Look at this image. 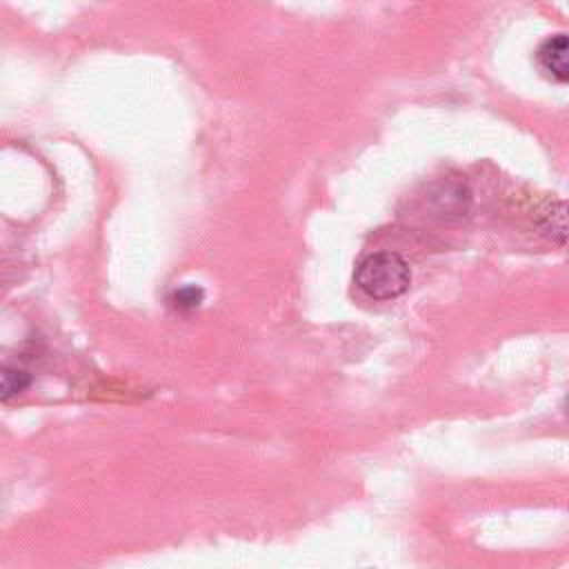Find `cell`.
Returning a JSON list of instances; mask_svg holds the SVG:
<instances>
[{
    "mask_svg": "<svg viewBox=\"0 0 569 569\" xmlns=\"http://www.w3.org/2000/svg\"><path fill=\"white\" fill-rule=\"evenodd\" d=\"M411 271L407 260L393 251H378L367 256L356 271V284L369 298L391 300L409 289Z\"/></svg>",
    "mask_w": 569,
    "mask_h": 569,
    "instance_id": "6da1fadb",
    "label": "cell"
},
{
    "mask_svg": "<svg viewBox=\"0 0 569 569\" xmlns=\"http://www.w3.org/2000/svg\"><path fill=\"white\" fill-rule=\"evenodd\" d=\"M567 36L558 33L549 40H545L538 49V62L542 67V71H547L553 80L558 82H567L569 80V62H567Z\"/></svg>",
    "mask_w": 569,
    "mask_h": 569,
    "instance_id": "7a4b0ae2",
    "label": "cell"
},
{
    "mask_svg": "<svg viewBox=\"0 0 569 569\" xmlns=\"http://www.w3.org/2000/svg\"><path fill=\"white\" fill-rule=\"evenodd\" d=\"M31 385V376L16 367H0V402L11 400L27 391Z\"/></svg>",
    "mask_w": 569,
    "mask_h": 569,
    "instance_id": "3957f363",
    "label": "cell"
},
{
    "mask_svg": "<svg viewBox=\"0 0 569 569\" xmlns=\"http://www.w3.org/2000/svg\"><path fill=\"white\" fill-rule=\"evenodd\" d=\"M204 298V291L196 284H184L180 289H176L169 298L171 307L178 309V311H189V309H196Z\"/></svg>",
    "mask_w": 569,
    "mask_h": 569,
    "instance_id": "277c9868",
    "label": "cell"
}]
</instances>
